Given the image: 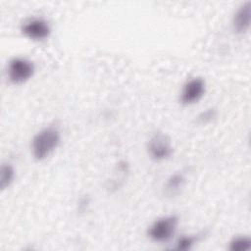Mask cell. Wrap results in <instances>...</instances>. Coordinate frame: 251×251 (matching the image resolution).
<instances>
[{"mask_svg":"<svg viewBox=\"0 0 251 251\" xmlns=\"http://www.w3.org/2000/svg\"><path fill=\"white\" fill-rule=\"evenodd\" d=\"M206 92V81L201 76H194L186 80L179 95L182 105H193L197 103Z\"/></svg>","mask_w":251,"mask_h":251,"instance_id":"5","label":"cell"},{"mask_svg":"<svg viewBox=\"0 0 251 251\" xmlns=\"http://www.w3.org/2000/svg\"><path fill=\"white\" fill-rule=\"evenodd\" d=\"M218 116V112L215 108H207L206 110L202 111L201 113L198 114L196 117V123L201 126H205L213 122Z\"/></svg>","mask_w":251,"mask_h":251,"instance_id":"12","label":"cell"},{"mask_svg":"<svg viewBox=\"0 0 251 251\" xmlns=\"http://www.w3.org/2000/svg\"><path fill=\"white\" fill-rule=\"evenodd\" d=\"M185 183H186V176L184 173L176 172L175 174H172L166 180L165 193L168 196H176L180 193Z\"/></svg>","mask_w":251,"mask_h":251,"instance_id":"8","label":"cell"},{"mask_svg":"<svg viewBox=\"0 0 251 251\" xmlns=\"http://www.w3.org/2000/svg\"><path fill=\"white\" fill-rule=\"evenodd\" d=\"M230 251H249L251 249V239L247 235H237L228 242Z\"/></svg>","mask_w":251,"mask_h":251,"instance_id":"10","label":"cell"},{"mask_svg":"<svg viewBox=\"0 0 251 251\" xmlns=\"http://www.w3.org/2000/svg\"><path fill=\"white\" fill-rule=\"evenodd\" d=\"M251 25V1L241 4L232 17V29L237 34L246 33Z\"/></svg>","mask_w":251,"mask_h":251,"instance_id":"7","label":"cell"},{"mask_svg":"<svg viewBox=\"0 0 251 251\" xmlns=\"http://www.w3.org/2000/svg\"><path fill=\"white\" fill-rule=\"evenodd\" d=\"M199 239H200V234H193V235L183 234L176 239L175 249L183 250V251L190 250Z\"/></svg>","mask_w":251,"mask_h":251,"instance_id":"11","label":"cell"},{"mask_svg":"<svg viewBox=\"0 0 251 251\" xmlns=\"http://www.w3.org/2000/svg\"><path fill=\"white\" fill-rule=\"evenodd\" d=\"M16 176V171L12 164L4 163L1 166V176H0V188L5 190L14 182Z\"/></svg>","mask_w":251,"mask_h":251,"instance_id":"9","label":"cell"},{"mask_svg":"<svg viewBox=\"0 0 251 251\" xmlns=\"http://www.w3.org/2000/svg\"><path fill=\"white\" fill-rule=\"evenodd\" d=\"M61 142V132L53 126H45L37 131L31 139L30 150L36 161H43L49 157Z\"/></svg>","mask_w":251,"mask_h":251,"instance_id":"1","label":"cell"},{"mask_svg":"<svg viewBox=\"0 0 251 251\" xmlns=\"http://www.w3.org/2000/svg\"><path fill=\"white\" fill-rule=\"evenodd\" d=\"M21 32L30 40L43 41L50 36L51 26L43 18H32L22 25Z\"/></svg>","mask_w":251,"mask_h":251,"instance_id":"6","label":"cell"},{"mask_svg":"<svg viewBox=\"0 0 251 251\" xmlns=\"http://www.w3.org/2000/svg\"><path fill=\"white\" fill-rule=\"evenodd\" d=\"M146 148L150 159L155 162L168 160L174 153L171 137L162 131H157L151 135Z\"/></svg>","mask_w":251,"mask_h":251,"instance_id":"3","label":"cell"},{"mask_svg":"<svg viewBox=\"0 0 251 251\" xmlns=\"http://www.w3.org/2000/svg\"><path fill=\"white\" fill-rule=\"evenodd\" d=\"M35 73V66L32 61L24 57L12 58L7 66V76L10 82L22 84L29 80Z\"/></svg>","mask_w":251,"mask_h":251,"instance_id":"4","label":"cell"},{"mask_svg":"<svg viewBox=\"0 0 251 251\" xmlns=\"http://www.w3.org/2000/svg\"><path fill=\"white\" fill-rule=\"evenodd\" d=\"M179 224L177 215H167L155 220L147 228V236L156 243H166L176 234Z\"/></svg>","mask_w":251,"mask_h":251,"instance_id":"2","label":"cell"}]
</instances>
